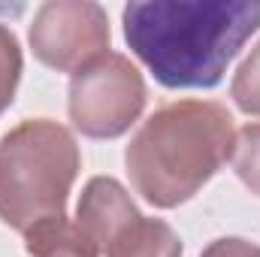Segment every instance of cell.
Segmentation results:
<instances>
[{"label":"cell","mask_w":260,"mask_h":257,"mask_svg":"<svg viewBox=\"0 0 260 257\" xmlns=\"http://www.w3.org/2000/svg\"><path fill=\"white\" fill-rule=\"evenodd\" d=\"M30 49L52 70L79 73L109 52V18L91 0L43 3L30 24Z\"/></svg>","instance_id":"cell-5"},{"label":"cell","mask_w":260,"mask_h":257,"mask_svg":"<svg viewBox=\"0 0 260 257\" xmlns=\"http://www.w3.org/2000/svg\"><path fill=\"white\" fill-rule=\"evenodd\" d=\"M139 218L142 215L133 206L127 191L115 179H106V176H97L85 185L79 209H76V224L100 248V254Z\"/></svg>","instance_id":"cell-6"},{"label":"cell","mask_w":260,"mask_h":257,"mask_svg":"<svg viewBox=\"0 0 260 257\" xmlns=\"http://www.w3.org/2000/svg\"><path fill=\"white\" fill-rule=\"evenodd\" d=\"M21 79V49L9 27L0 24V112L9 109Z\"/></svg>","instance_id":"cell-10"},{"label":"cell","mask_w":260,"mask_h":257,"mask_svg":"<svg viewBox=\"0 0 260 257\" xmlns=\"http://www.w3.org/2000/svg\"><path fill=\"white\" fill-rule=\"evenodd\" d=\"M203 257H260V245L248 242V239H215Z\"/></svg>","instance_id":"cell-12"},{"label":"cell","mask_w":260,"mask_h":257,"mask_svg":"<svg viewBox=\"0 0 260 257\" xmlns=\"http://www.w3.org/2000/svg\"><path fill=\"white\" fill-rule=\"evenodd\" d=\"M233 170L236 176L260 194V121L257 124H245L236 133V145H233Z\"/></svg>","instance_id":"cell-9"},{"label":"cell","mask_w":260,"mask_h":257,"mask_svg":"<svg viewBox=\"0 0 260 257\" xmlns=\"http://www.w3.org/2000/svg\"><path fill=\"white\" fill-rule=\"evenodd\" d=\"M76 173L79 145L70 130L49 118L21 121L0 139V221L27 233L64 215Z\"/></svg>","instance_id":"cell-3"},{"label":"cell","mask_w":260,"mask_h":257,"mask_svg":"<svg viewBox=\"0 0 260 257\" xmlns=\"http://www.w3.org/2000/svg\"><path fill=\"white\" fill-rule=\"evenodd\" d=\"M233 115L221 103H170L148 115L130 139L124 154L130 185L151 206L173 209L191 200L233 157Z\"/></svg>","instance_id":"cell-2"},{"label":"cell","mask_w":260,"mask_h":257,"mask_svg":"<svg viewBox=\"0 0 260 257\" xmlns=\"http://www.w3.org/2000/svg\"><path fill=\"white\" fill-rule=\"evenodd\" d=\"M106 257H182V239L167 221L139 218L106 248Z\"/></svg>","instance_id":"cell-8"},{"label":"cell","mask_w":260,"mask_h":257,"mask_svg":"<svg viewBox=\"0 0 260 257\" xmlns=\"http://www.w3.org/2000/svg\"><path fill=\"white\" fill-rule=\"evenodd\" d=\"M121 21L130 52L164 88H215L260 27V0H142Z\"/></svg>","instance_id":"cell-1"},{"label":"cell","mask_w":260,"mask_h":257,"mask_svg":"<svg viewBox=\"0 0 260 257\" xmlns=\"http://www.w3.org/2000/svg\"><path fill=\"white\" fill-rule=\"evenodd\" d=\"M230 94H233V100L242 112L260 115V43L245 58V64L239 67V73L230 85Z\"/></svg>","instance_id":"cell-11"},{"label":"cell","mask_w":260,"mask_h":257,"mask_svg":"<svg viewBox=\"0 0 260 257\" xmlns=\"http://www.w3.org/2000/svg\"><path fill=\"white\" fill-rule=\"evenodd\" d=\"M145 82L124 55L106 52L94 64L73 73L70 121L91 139H115L139 118Z\"/></svg>","instance_id":"cell-4"},{"label":"cell","mask_w":260,"mask_h":257,"mask_svg":"<svg viewBox=\"0 0 260 257\" xmlns=\"http://www.w3.org/2000/svg\"><path fill=\"white\" fill-rule=\"evenodd\" d=\"M24 248L30 257H100V248L82 233L67 215L46 218L24 233Z\"/></svg>","instance_id":"cell-7"}]
</instances>
